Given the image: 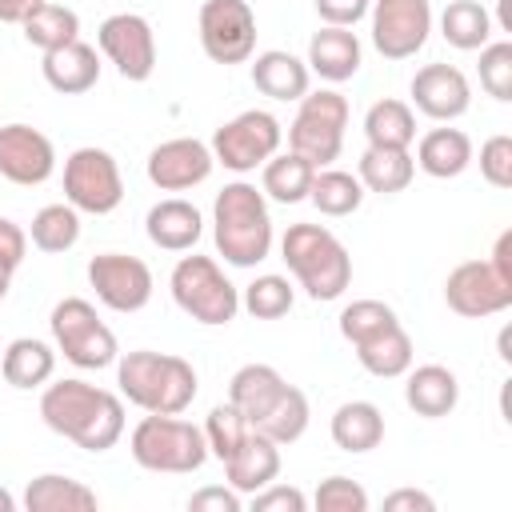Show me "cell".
<instances>
[{
	"mask_svg": "<svg viewBox=\"0 0 512 512\" xmlns=\"http://www.w3.org/2000/svg\"><path fill=\"white\" fill-rule=\"evenodd\" d=\"M312 176L316 168L296 156V152H276L264 160V172H260V192L276 204H300L308 200V188H312Z\"/></svg>",
	"mask_w": 512,
	"mask_h": 512,
	"instance_id": "obj_33",
	"label": "cell"
},
{
	"mask_svg": "<svg viewBox=\"0 0 512 512\" xmlns=\"http://www.w3.org/2000/svg\"><path fill=\"white\" fill-rule=\"evenodd\" d=\"M116 384L128 404L144 412H160V416H180L200 392L196 368L184 356L152 352V348L116 356Z\"/></svg>",
	"mask_w": 512,
	"mask_h": 512,
	"instance_id": "obj_3",
	"label": "cell"
},
{
	"mask_svg": "<svg viewBox=\"0 0 512 512\" xmlns=\"http://www.w3.org/2000/svg\"><path fill=\"white\" fill-rule=\"evenodd\" d=\"M480 176L492 188H512V136H488L480 144Z\"/></svg>",
	"mask_w": 512,
	"mask_h": 512,
	"instance_id": "obj_44",
	"label": "cell"
},
{
	"mask_svg": "<svg viewBox=\"0 0 512 512\" xmlns=\"http://www.w3.org/2000/svg\"><path fill=\"white\" fill-rule=\"evenodd\" d=\"M32 244L48 256H60L68 248H76L80 240V212L64 200V204H44L36 216H32V228H28Z\"/></svg>",
	"mask_w": 512,
	"mask_h": 512,
	"instance_id": "obj_38",
	"label": "cell"
},
{
	"mask_svg": "<svg viewBox=\"0 0 512 512\" xmlns=\"http://www.w3.org/2000/svg\"><path fill=\"white\" fill-rule=\"evenodd\" d=\"M292 300H296V292H292L288 276L264 272V276H256V280L244 288L240 308H244L252 320H280V316L292 312Z\"/></svg>",
	"mask_w": 512,
	"mask_h": 512,
	"instance_id": "obj_39",
	"label": "cell"
},
{
	"mask_svg": "<svg viewBox=\"0 0 512 512\" xmlns=\"http://www.w3.org/2000/svg\"><path fill=\"white\" fill-rule=\"evenodd\" d=\"M328 432H332V444L336 448L360 456V452L380 448V440H384V416H380V408L372 400H348V404H340L332 412Z\"/></svg>",
	"mask_w": 512,
	"mask_h": 512,
	"instance_id": "obj_27",
	"label": "cell"
},
{
	"mask_svg": "<svg viewBox=\"0 0 512 512\" xmlns=\"http://www.w3.org/2000/svg\"><path fill=\"white\" fill-rule=\"evenodd\" d=\"M144 232L164 252H192L196 240H200V232H204V216H200V208L192 200L168 196V200H160V204L148 208Z\"/></svg>",
	"mask_w": 512,
	"mask_h": 512,
	"instance_id": "obj_20",
	"label": "cell"
},
{
	"mask_svg": "<svg viewBox=\"0 0 512 512\" xmlns=\"http://www.w3.org/2000/svg\"><path fill=\"white\" fill-rule=\"evenodd\" d=\"M64 200L88 216L116 212L124 200V176H120L116 156L108 148H96V144L76 148L64 160Z\"/></svg>",
	"mask_w": 512,
	"mask_h": 512,
	"instance_id": "obj_9",
	"label": "cell"
},
{
	"mask_svg": "<svg viewBox=\"0 0 512 512\" xmlns=\"http://www.w3.org/2000/svg\"><path fill=\"white\" fill-rule=\"evenodd\" d=\"M408 92H412L416 112H424L428 120H444V124L464 116L472 104V84L456 64H424L412 76Z\"/></svg>",
	"mask_w": 512,
	"mask_h": 512,
	"instance_id": "obj_18",
	"label": "cell"
},
{
	"mask_svg": "<svg viewBox=\"0 0 512 512\" xmlns=\"http://www.w3.org/2000/svg\"><path fill=\"white\" fill-rule=\"evenodd\" d=\"M344 128H348V96H340L336 88L304 92L288 124V152L304 156L312 168H328L344 148Z\"/></svg>",
	"mask_w": 512,
	"mask_h": 512,
	"instance_id": "obj_7",
	"label": "cell"
},
{
	"mask_svg": "<svg viewBox=\"0 0 512 512\" xmlns=\"http://www.w3.org/2000/svg\"><path fill=\"white\" fill-rule=\"evenodd\" d=\"M96 44L108 64L132 84H144L156 72V32L140 12H112L96 28Z\"/></svg>",
	"mask_w": 512,
	"mask_h": 512,
	"instance_id": "obj_12",
	"label": "cell"
},
{
	"mask_svg": "<svg viewBox=\"0 0 512 512\" xmlns=\"http://www.w3.org/2000/svg\"><path fill=\"white\" fill-rule=\"evenodd\" d=\"M196 32L204 56L216 64H244L256 52V12L248 0H204Z\"/></svg>",
	"mask_w": 512,
	"mask_h": 512,
	"instance_id": "obj_11",
	"label": "cell"
},
{
	"mask_svg": "<svg viewBox=\"0 0 512 512\" xmlns=\"http://www.w3.org/2000/svg\"><path fill=\"white\" fill-rule=\"evenodd\" d=\"M8 284H12V272H4V268H0V300L8 296Z\"/></svg>",
	"mask_w": 512,
	"mask_h": 512,
	"instance_id": "obj_54",
	"label": "cell"
},
{
	"mask_svg": "<svg viewBox=\"0 0 512 512\" xmlns=\"http://www.w3.org/2000/svg\"><path fill=\"white\" fill-rule=\"evenodd\" d=\"M356 176L364 184V192H380V196H392V192H404L416 176V160L408 148H364L360 164H356Z\"/></svg>",
	"mask_w": 512,
	"mask_h": 512,
	"instance_id": "obj_29",
	"label": "cell"
},
{
	"mask_svg": "<svg viewBox=\"0 0 512 512\" xmlns=\"http://www.w3.org/2000/svg\"><path fill=\"white\" fill-rule=\"evenodd\" d=\"M56 372V352L52 344L36 340V336H16L4 352H0V376L12 388H44Z\"/></svg>",
	"mask_w": 512,
	"mask_h": 512,
	"instance_id": "obj_26",
	"label": "cell"
},
{
	"mask_svg": "<svg viewBox=\"0 0 512 512\" xmlns=\"http://www.w3.org/2000/svg\"><path fill=\"white\" fill-rule=\"evenodd\" d=\"M188 508L192 512H240V492L228 484H208V488H200V492H192L188 496Z\"/></svg>",
	"mask_w": 512,
	"mask_h": 512,
	"instance_id": "obj_48",
	"label": "cell"
},
{
	"mask_svg": "<svg viewBox=\"0 0 512 512\" xmlns=\"http://www.w3.org/2000/svg\"><path fill=\"white\" fill-rule=\"evenodd\" d=\"M412 160L420 172H428L436 180H452L472 164V140L460 128H432L420 136Z\"/></svg>",
	"mask_w": 512,
	"mask_h": 512,
	"instance_id": "obj_25",
	"label": "cell"
},
{
	"mask_svg": "<svg viewBox=\"0 0 512 512\" xmlns=\"http://www.w3.org/2000/svg\"><path fill=\"white\" fill-rule=\"evenodd\" d=\"M168 288L176 308L196 324L220 328V324H232L240 312V288L224 276V268L212 256H196V252L180 256L168 276Z\"/></svg>",
	"mask_w": 512,
	"mask_h": 512,
	"instance_id": "obj_6",
	"label": "cell"
},
{
	"mask_svg": "<svg viewBox=\"0 0 512 512\" xmlns=\"http://www.w3.org/2000/svg\"><path fill=\"white\" fill-rule=\"evenodd\" d=\"M500 28L512 32V12H508V0H500Z\"/></svg>",
	"mask_w": 512,
	"mask_h": 512,
	"instance_id": "obj_53",
	"label": "cell"
},
{
	"mask_svg": "<svg viewBox=\"0 0 512 512\" xmlns=\"http://www.w3.org/2000/svg\"><path fill=\"white\" fill-rule=\"evenodd\" d=\"M20 28H24V40L40 52H52V48H64V44L80 40V16L68 4H56V0L40 4Z\"/></svg>",
	"mask_w": 512,
	"mask_h": 512,
	"instance_id": "obj_37",
	"label": "cell"
},
{
	"mask_svg": "<svg viewBox=\"0 0 512 512\" xmlns=\"http://www.w3.org/2000/svg\"><path fill=\"white\" fill-rule=\"evenodd\" d=\"M352 348H356L360 368L380 376V380L404 376L412 368V336L404 332V324H392V328H384V332H376V336H368Z\"/></svg>",
	"mask_w": 512,
	"mask_h": 512,
	"instance_id": "obj_31",
	"label": "cell"
},
{
	"mask_svg": "<svg viewBox=\"0 0 512 512\" xmlns=\"http://www.w3.org/2000/svg\"><path fill=\"white\" fill-rule=\"evenodd\" d=\"M88 284L112 312H140L152 300V268L128 252H100L88 260Z\"/></svg>",
	"mask_w": 512,
	"mask_h": 512,
	"instance_id": "obj_14",
	"label": "cell"
},
{
	"mask_svg": "<svg viewBox=\"0 0 512 512\" xmlns=\"http://www.w3.org/2000/svg\"><path fill=\"white\" fill-rule=\"evenodd\" d=\"M128 448H132V460L140 468H148V472H172V476L196 472L208 460L204 428H196L192 420H180V416H160V412H148L132 428Z\"/></svg>",
	"mask_w": 512,
	"mask_h": 512,
	"instance_id": "obj_5",
	"label": "cell"
},
{
	"mask_svg": "<svg viewBox=\"0 0 512 512\" xmlns=\"http://www.w3.org/2000/svg\"><path fill=\"white\" fill-rule=\"evenodd\" d=\"M364 136L372 148H412L416 140V112L412 104L384 96L364 112Z\"/></svg>",
	"mask_w": 512,
	"mask_h": 512,
	"instance_id": "obj_32",
	"label": "cell"
},
{
	"mask_svg": "<svg viewBox=\"0 0 512 512\" xmlns=\"http://www.w3.org/2000/svg\"><path fill=\"white\" fill-rule=\"evenodd\" d=\"M96 492L72 476L60 472H44L32 476L24 488V508L28 512H96Z\"/></svg>",
	"mask_w": 512,
	"mask_h": 512,
	"instance_id": "obj_28",
	"label": "cell"
},
{
	"mask_svg": "<svg viewBox=\"0 0 512 512\" xmlns=\"http://www.w3.org/2000/svg\"><path fill=\"white\" fill-rule=\"evenodd\" d=\"M224 476L240 496L260 492L264 484H272L280 476V444H272L268 436H260L256 428L248 432V440L224 460Z\"/></svg>",
	"mask_w": 512,
	"mask_h": 512,
	"instance_id": "obj_22",
	"label": "cell"
},
{
	"mask_svg": "<svg viewBox=\"0 0 512 512\" xmlns=\"http://www.w3.org/2000/svg\"><path fill=\"white\" fill-rule=\"evenodd\" d=\"M308 420H312V408H308V396L296 388V384H284V392L268 404V412L252 424L260 436H268L272 444H296L304 432H308Z\"/></svg>",
	"mask_w": 512,
	"mask_h": 512,
	"instance_id": "obj_34",
	"label": "cell"
},
{
	"mask_svg": "<svg viewBox=\"0 0 512 512\" xmlns=\"http://www.w3.org/2000/svg\"><path fill=\"white\" fill-rule=\"evenodd\" d=\"M312 4H316V16L336 28H356L372 8V0H312Z\"/></svg>",
	"mask_w": 512,
	"mask_h": 512,
	"instance_id": "obj_46",
	"label": "cell"
},
{
	"mask_svg": "<svg viewBox=\"0 0 512 512\" xmlns=\"http://www.w3.org/2000/svg\"><path fill=\"white\" fill-rule=\"evenodd\" d=\"M248 432H252V424H248V416L236 408V404H216L212 412H208V420H204V440H208V456H216L220 464L248 440Z\"/></svg>",
	"mask_w": 512,
	"mask_h": 512,
	"instance_id": "obj_40",
	"label": "cell"
},
{
	"mask_svg": "<svg viewBox=\"0 0 512 512\" xmlns=\"http://www.w3.org/2000/svg\"><path fill=\"white\" fill-rule=\"evenodd\" d=\"M392 324H400V320H396L392 304H384V300H352L340 312V336L348 344H360V340H368V336H376Z\"/></svg>",
	"mask_w": 512,
	"mask_h": 512,
	"instance_id": "obj_41",
	"label": "cell"
},
{
	"mask_svg": "<svg viewBox=\"0 0 512 512\" xmlns=\"http://www.w3.org/2000/svg\"><path fill=\"white\" fill-rule=\"evenodd\" d=\"M280 140H284V128L272 112L264 108H248L232 120H224L216 132H212V160L224 164L228 172H256L264 168L268 156L280 152Z\"/></svg>",
	"mask_w": 512,
	"mask_h": 512,
	"instance_id": "obj_10",
	"label": "cell"
},
{
	"mask_svg": "<svg viewBox=\"0 0 512 512\" xmlns=\"http://www.w3.org/2000/svg\"><path fill=\"white\" fill-rule=\"evenodd\" d=\"M252 84H256V92H264L272 100H300L312 84V72L300 56H292L284 48H268L252 60Z\"/></svg>",
	"mask_w": 512,
	"mask_h": 512,
	"instance_id": "obj_24",
	"label": "cell"
},
{
	"mask_svg": "<svg viewBox=\"0 0 512 512\" xmlns=\"http://www.w3.org/2000/svg\"><path fill=\"white\" fill-rule=\"evenodd\" d=\"M360 60H364V48L356 40L352 28H336V24H324L320 32H312L308 40V72H316L320 80L328 84H344L360 72Z\"/></svg>",
	"mask_w": 512,
	"mask_h": 512,
	"instance_id": "obj_19",
	"label": "cell"
},
{
	"mask_svg": "<svg viewBox=\"0 0 512 512\" xmlns=\"http://www.w3.org/2000/svg\"><path fill=\"white\" fill-rule=\"evenodd\" d=\"M404 400L416 416L424 420H440L460 404V380L452 368L444 364H420L408 368V384H404Z\"/></svg>",
	"mask_w": 512,
	"mask_h": 512,
	"instance_id": "obj_23",
	"label": "cell"
},
{
	"mask_svg": "<svg viewBox=\"0 0 512 512\" xmlns=\"http://www.w3.org/2000/svg\"><path fill=\"white\" fill-rule=\"evenodd\" d=\"M40 72H44V80H48L52 92H60V96H80V92L96 88V80H100V56H96L92 44L72 40V44H64V48L44 52Z\"/></svg>",
	"mask_w": 512,
	"mask_h": 512,
	"instance_id": "obj_21",
	"label": "cell"
},
{
	"mask_svg": "<svg viewBox=\"0 0 512 512\" xmlns=\"http://www.w3.org/2000/svg\"><path fill=\"white\" fill-rule=\"evenodd\" d=\"M56 172L52 140L32 124H4L0 128V176L20 188H36Z\"/></svg>",
	"mask_w": 512,
	"mask_h": 512,
	"instance_id": "obj_16",
	"label": "cell"
},
{
	"mask_svg": "<svg viewBox=\"0 0 512 512\" xmlns=\"http://www.w3.org/2000/svg\"><path fill=\"white\" fill-rule=\"evenodd\" d=\"M308 200L316 204L320 216L340 220V216H352L364 204V184H360V176H352L344 168H316Z\"/></svg>",
	"mask_w": 512,
	"mask_h": 512,
	"instance_id": "obj_35",
	"label": "cell"
},
{
	"mask_svg": "<svg viewBox=\"0 0 512 512\" xmlns=\"http://www.w3.org/2000/svg\"><path fill=\"white\" fill-rule=\"evenodd\" d=\"M384 508L388 512H436V500L420 488H396L384 496Z\"/></svg>",
	"mask_w": 512,
	"mask_h": 512,
	"instance_id": "obj_49",
	"label": "cell"
},
{
	"mask_svg": "<svg viewBox=\"0 0 512 512\" xmlns=\"http://www.w3.org/2000/svg\"><path fill=\"white\" fill-rule=\"evenodd\" d=\"M508 284H512V228H504L500 236H496V244H492V256H484Z\"/></svg>",
	"mask_w": 512,
	"mask_h": 512,
	"instance_id": "obj_50",
	"label": "cell"
},
{
	"mask_svg": "<svg viewBox=\"0 0 512 512\" xmlns=\"http://www.w3.org/2000/svg\"><path fill=\"white\" fill-rule=\"evenodd\" d=\"M212 168H216L212 148L196 136H176L148 152V180L160 192H188V188L204 184L212 176Z\"/></svg>",
	"mask_w": 512,
	"mask_h": 512,
	"instance_id": "obj_17",
	"label": "cell"
},
{
	"mask_svg": "<svg viewBox=\"0 0 512 512\" xmlns=\"http://www.w3.org/2000/svg\"><path fill=\"white\" fill-rule=\"evenodd\" d=\"M372 48L384 60H408L428 44L432 4L428 0H372Z\"/></svg>",
	"mask_w": 512,
	"mask_h": 512,
	"instance_id": "obj_13",
	"label": "cell"
},
{
	"mask_svg": "<svg viewBox=\"0 0 512 512\" xmlns=\"http://www.w3.org/2000/svg\"><path fill=\"white\" fill-rule=\"evenodd\" d=\"M212 240L224 264L232 268H256L272 252V216L268 200L256 184L232 180L216 192L212 204Z\"/></svg>",
	"mask_w": 512,
	"mask_h": 512,
	"instance_id": "obj_2",
	"label": "cell"
},
{
	"mask_svg": "<svg viewBox=\"0 0 512 512\" xmlns=\"http://www.w3.org/2000/svg\"><path fill=\"white\" fill-rule=\"evenodd\" d=\"M316 508L320 512H368V492L348 476H328L316 488Z\"/></svg>",
	"mask_w": 512,
	"mask_h": 512,
	"instance_id": "obj_43",
	"label": "cell"
},
{
	"mask_svg": "<svg viewBox=\"0 0 512 512\" xmlns=\"http://www.w3.org/2000/svg\"><path fill=\"white\" fill-rule=\"evenodd\" d=\"M480 88L500 104L512 100V40H488L480 48Z\"/></svg>",
	"mask_w": 512,
	"mask_h": 512,
	"instance_id": "obj_42",
	"label": "cell"
},
{
	"mask_svg": "<svg viewBox=\"0 0 512 512\" xmlns=\"http://www.w3.org/2000/svg\"><path fill=\"white\" fill-rule=\"evenodd\" d=\"M444 304L468 320L496 316V312L512 308V284L488 260H464L444 280Z\"/></svg>",
	"mask_w": 512,
	"mask_h": 512,
	"instance_id": "obj_15",
	"label": "cell"
},
{
	"mask_svg": "<svg viewBox=\"0 0 512 512\" xmlns=\"http://www.w3.org/2000/svg\"><path fill=\"white\" fill-rule=\"evenodd\" d=\"M40 416L56 436L72 440L84 452H108L124 436V400L88 380L44 384Z\"/></svg>",
	"mask_w": 512,
	"mask_h": 512,
	"instance_id": "obj_1",
	"label": "cell"
},
{
	"mask_svg": "<svg viewBox=\"0 0 512 512\" xmlns=\"http://www.w3.org/2000/svg\"><path fill=\"white\" fill-rule=\"evenodd\" d=\"M0 512H16V496L8 488H0Z\"/></svg>",
	"mask_w": 512,
	"mask_h": 512,
	"instance_id": "obj_52",
	"label": "cell"
},
{
	"mask_svg": "<svg viewBox=\"0 0 512 512\" xmlns=\"http://www.w3.org/2000/svg\"><path fill=\"white\" fill-rule=\"evenodd\" d=\"M48 328H52V340H56V352H64L68 364L76 368H108L116 364L120 356V344H116V332L100 320V312L80 300V296H64L52 316H48Z\"/></svg>",
	"mask_w": 512,
	"mask_h": 512,
	"instance_id": "obj_8",
	"label": "cell"
},
{
	"mask_svg": "<svg viewBox=\"0 0 512 512\" xmlns=\"http://www.w3.org/2000/svg\"><path fill=\"white\" fill-rule=\"evenodd\" d=\"M280 256L312 300H336L352 284V256L324 224H288Z\"/></svg>",
	"mask_w": 512,
	"mask_h": 512,
	"instance_id": "obj_4",
	"label": "cell"
},
{
	"mask_svg": "<svg viewBox=\"0 0 512 512\" xmlns=\"http://www.w3.org/2000/svg\"><path fill=\"white\" fill-rule=\"evenodd\" d=\"M284 376L272 368V364H244V368H236L232 372V380H228V404H236L244 416H248V424H256L264 412H268V404L284 392Z\"/></svg>",
	"mask_w": 512,
	"mask_h": 512,
	"instance_id": "obj_30",
	"label": "cell"
},
{
	"mask_svg": "<svg viewBox=\"0 0 512 512\" xmlns=\"http://www.w3.org/2000/svg\"><path fill=\"white\" fill-rule=\"evenodd\" d=\"M440 36L460 52H476L492 40V16L480 0H452L440 12Z\"/></svg>",
	"mask_w": 512,
	"mask_h": 512,
	"instance_id": "obj_36",
	"label": "cell"
},
{
	"mask_svg": "<svg viewBox=\"0 0 512 512\" xmlns=\"http://www.w3.org/2000/svg\"><path fill=\"white\" fill-rule=\"evenodd\" d=\"M24 252H28V232L16 220L0 216V268L4 272H16L24 264Z\"/></svg>",
	"mask_w": 512,
	"mask_h": 512,
	"instance_id": "obj_47",
	"label": "cell"
},
{
	"mask_svg": "<svg viewBox=\"0 0 512 512\" xmlns=\"http://www.w3.org/2000/svg\"><path fill=\"white\" fill-rule=\"evenodd\" d=\"M48 0H0V24H24Z\"/></svg>",
	"mask_w": 512,
	"mask_h": 512,
	"instance_id": "obj_51",
	"label": "cell"
},
{
	"mask_svg": "<svg viewBox=\"0 0 512 512\" xmlns=\"http://www.w3.org/2000/svg\"><path fill=\"white\" fill-rule=\"evenodd\" d=\"M248 504H252V512H304L308 508V496L300 488H292V484H276L272 480L260 492H252Z\"/></svg>",
	"mask_w": 512,
	"mask_h": 512,
	"instance_id": "obj_45",
	"label": "cell"
}]
</instances>
